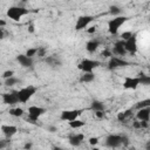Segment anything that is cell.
Masks as SVG:
<instances>
[{
	"instance_id": "1",
	"label": "cell",
	"mask_w": 150,
	"mask_h": 150,
	"mask_svg": "<svg viewBox=\"0 0 150 150\" xmlns=\"http://www.w3.org/2000/svg\"><path fill=\"white\" fill-rule=\"evenodd\" d=\"M128 137L125 135H115L111 134L105 138V145L108 148H118L123 144H128Z\"/></svg>"
},
{
	"instance_id": "2",
	"label": "cell",
	"mask_w": 150,
	"mask_h": 150,
	"mask_svg": "<svg viewBox=\"0 0 150 150\" xmlns=\"http://www.w3.org/2000/svg\"><path fill=\"white\" fill-rule=\"evenodd\" d=\"M128 21V18L127 16H121V15H117V16H115V18H112L109 22H108V30H109V33L110 34H112V35H115V34H117L118 33V29L125 23Z\"/></svg>"
},
{
	"instance_id": "3",
	"label": "cell",
	"mask_w": 150,
	"mask_h": 150,
	"mask_svg": "<svg viewBox=\"0 0 150 150\" xmlns=\"http://www.w3.org/2000/svg\"><path fill=\"white\" fill-rule=\"evenodd\" d=\"M36 90L38 89L34 86H27L25 88H21L20 90L16 91L18 97H19V102L20 103H27L34 96V94L36 93Z\"/></svg>"
},
{
	"instance_id": "4",
	"label": "cell",
	"mask_w": 150,
	"mask_h": 150,
	"mask_svg": "<svg viewBox=\"0 0 150 150\" xmlns=\"http://www.w3.org/2000/svg\"><path fill=\"white\" fill-rule=\"evenodd\" d=\"M28 9L27 8H23V7H19V6H12L7 9L6 14L9 19L14 20V21H19L23 15L28 14Z\"/></svg>"
},
{
	"instance_id": "5",
	"label": "cell",
	"mask_w": 150,
	"mask_h": 150,
	"mask_svg": "<svg viewBox=\"0 0 150 150\" xmlns=\"http://www.w3.org/2000/svg\"><path fill=\"white\" fill-rule=\"evenodd\" d=\"M100 61L97 60H93V59H83L79 64L77 68L82 71V73H90L94 69H96L100 66Z\"/></svg>"
},
{
	"instance_id": "6",
	"label": "cell",
	"mask_w": 150,
	"mask_h": 150,
	"mask_svg": "<svg viewBox=\"0 0 150 150\" xmlns=\"http://www.w3.org/2000/svg\"><path fill=\"white\" fill-rule=\"evenodd\" d=\"M46 108H42V107H39V105H30L28 108V121L30 123H36L38 120L46 112Z\"/></svg>"
},
{
	"instance_id": "7",
	"label": "cell",
	"mask_w": 150,
	"mask_h": 150,
	"mask_svg": "<svg viewBox=\"0 0 150 150\" xmlns=\"http://www.w3.org/2000/svg\"><path fill=\"white\" fill-rule=\"evenodd\" d=\"M124 48L127 53H130L131 55H135L137 53V35L132 33V35L124 41Z\"/></svg>"
},
{
	"instance_id": "8",
	"label": "cell",
	"mask_w": 150,
	"mask_h": 150,
	"mask_svg": "<svg viewBox=\"0 0 150 150\" xmlns=\"http://www.w3.org/2000/svg\"><path fill=\"white\" fill-rule=\"evenodd\" d=\"M129 62L125 61L124 59L122 57H118V56H110L109 59V62H108V69L110 70H114V69H117V68H122V67H125L128 66Z\"/></svg>"
},
{
	"instance_id": "9",
	"label": "cell",
	"mask_w": 150,
	"mask_h": 150,
	"mask_svg": "<svg viewBox=\"0 0 150 150\" xmlns=\"http://www.w3.org/2000/svg\"><path fill=\"white\" fill-rule=\"evenodd\" d=\"M82 109H71V110H63L60 115V118L62 121H67L70 122L73 120H76L81 114H82Z\"/></svg>"
},
{
	"instance_id": "10",
	"label": "cell",
	"mask_w": 150,
	"mask_h": 150,
	"mask_svg": "<svg viewBox=\"0 0 150 150\" xmlns=\"http://www.w3.org/2000/svg\"><path fill=\"white\" fill-rule=\"evenodd\" d=\"M94 20V16L91 15H82V16H79L76 23H75V30H83L86 29Z\"/></svg>"
},
{
	"instance_id": "11",
	"label": "cell",
	"mask_w": 150,
	"mask_h": 150,
	"mask_svg": "<svg viewBox=\"0 0 150 150\" xmlns=\"http://www.w3.org/2000/svg\"><path fill=\"white\" fill-rule=\"evenodd\" d=\"M2 97V102L7 105H15L19 102V97H18V94L16 91H11V93H5L1 95Z\"/></svg>"
},
{
	"instance_id": "12",
	"label": "cell",
	"mask_w": 150,
	"mask_h": 150,
	"mask_svg": "<svg viewBox=\"0 0 150 150\" xmlns=\"http://www.w3.org/2000/svg\"><path fill=\"white\" fill-rule=\"evenodd\" d=\"M138 86H139V79H138V76H136V77L127 76L124 79V81H123V88L124 89L135 90V89H137Z\"/></svg>"
},
{
	"instance_id": "13",
	"label": "cell",
	"mask_w": 150,
	"mask_h": 150,
	"mask_svg": "<svg viewBox=\"0 0 150 150\" xmlns=\"http://www.w3.org/2000/svg\"><path fill=\"white\" fill-rule=\"evenodd\" d=\"M1 131H2V134L5 135V137L11 138V137H13V136L18 132V128H16L15 125L4 124V125H1Z\"/></svg>"
},
{
	"instance_id": "14",
	"label": "cell",
	"mask_w": 150,
	"mask_h": 150,
	"mask_svg": "<svg viewBox=\"0 0 150 150\" xmlns=\"http://www.w3.org/2000/svg\"><path fill=\"white\" fill-rule=\"evenodd\" d=\"M136 118L138 121H146V122H149V120H150V107H145V108L138 109V111L136 114Z\"/></svg>"
},
{
	"instance_id": "15",
	"label": "cell",
	"mask_w": 150,
	"mask_h": 150,
	"mask_svg": "<svg viewBox=\"0 0 150 150\" xmlns=\"http://www.w3.org/2000/svg\"><path fill=\"white\" fill-rule=\"evenodd\" d=\"M16 61L25 68H28V67H32L33 66V59L27 56L26 54H19L16 56Z\"/></svg>"
},
{
	"instance_id": "16",
	"label": "cell",
	"mask_w": 150,
	"mask_h": 150,
	"mask_svg": "<svg viewBox=\"0 0 150 150\" xmlns=\"http://www.w3.org/2000/svg\"><path fill=\"white\" fill-rule=\"evenodd\" d=\"M69 144L73 145V146H79L83 141H84V135L83 134H74V135H70L69 138Z\"/></svg>"
},
{
	"instance_id": "17",
	"label": "cell",
	"mask_w": 150,
	"mask_h": 150,
	"mask_svg": "<svg viewBox=\"0 0 150 150\" xmlns=\"http://www.w3.org/2000/svg\"><path fill=\"white\" fill-rule=\"evenodd\" d=\"M114 53L118 56H123L127 54V50L124 48V41L123 40H118L115 42L114 45Z\"/></svg>"
},
{
	"instance_id": "18",
	"label": "cell",
	"mask_w": 150,
	"mask_h": 150,
	"mask_svg": "<svg viewBox=\"0 0 150 150\" xmlns=\"http://www.w3.org/2000/svg\"><path fill=\"white\" fill-rule=\"evenodd\" d=\"M100 47V41L98 40H89L87 43H86V49H87V52H89V53H94L97 48Z\"/></svg>"
},
{
	"instance_id": "19",
	"label": "cell",
	"mask_w": 150,
	"mask_h": 150,
	"mask_svg": "<svg viewBox=\"0 0 150 150\" xmlns=\"http://www.w3.org/2000/svg\"><path fill=\"white\" fill-rule=\"evenodd\" d=\"M95 80V75H94V73L93 71H90V73H83L81 76H80V82L81 83H90V82H93Z\"/></svg>"
},
{
	"instance_id": "20",
	"label": "cell",
	"mask_w": 150,
	"mask_h": 150,
	"mask_svg": "<svg viewBox=\"0 0 150 150\" xmlns=\"http://www.w3.org/2000/svg\"><path fill=\"white\" fill-rule=\"evenodd\" d=\"M90 109H91L93 111H97V110L104 111V110H105V105H104L103 102L97 101V100H94V101L91 102V104H90Z\"/></svg>"
},
{
	"instance_id": "21",
	"label": "cell",
	"mask_w": 150,
	"mask_h": 150,
	"mask_svg": "<svg viewBox=\"0 0 150 150\" xmlns=\"http://www.w3.org/2000/svg\"><path fill=\"white\" fill-rule=\"evenodd\" d=\"M46 62L47 64H49L50 67H56V66H60L61 64V61L57 56L53 55V56H47L46 57Z\"/></svg>"
},
{
	"instance_id": "22",
	"label": "cell",
	"mask_w": 150,
	"mask_h": 150,
	"mask_svg": "<svg viewBox=\"0 0 150 150\" xmlns=\"http://www.w3.org/2000/svg\"><path fill=\"white\" fill-rule=\"evenodd\" d=\"M69 123V127L70 128H73V129H79V128H82L84 124H86V122L84 121H81V120H73V121H70V122H68Z\"/></svg>"
},
{
	"instance_id": "23",
	"label": "cell",
	"mask_w": 150,
	"mask_h": 150,
	"mask_svg": "<svg viewBox=\"0 0 150 150\" xmlns=\"http://www.w3.org/2000/svg\"><path fill=\"white\" fill-rule=\"evenodd\" d=\"M138 79H139V84H142V86H149L150 84V76L149 75L141 73V74H138Z\"/></svg>"
},
{
	"instance_id": "24",
	"label": "cell",
	"mask_w": 150,
	"mask_h": 150,
	"mask_svg": "<svg viewBox=\"0 0 150 150\" xmlns=\"http://www.w3.org/2000/svg\"><path fill=\"white\" fill-rule=\"evenodd\" d=\"M23 114H25V112H23V109H21V108H19V107L9 109V115H11V116H14V117H21Z\"/></svg>"
},
{
	"instance_id": "25",
	"label": "cell",
	"mask_w": 150,
	"mask_h": 150,
	"mask_svg": "<svg viewBox=\"0 0 150 150\" xmlns=\"http://www.w3.org/2000/svg\"><path fill=\"white\" fill-rule=\"evenodd\" d=\"M18 82H19V80L16 77H14V76H11L8 79H5V86H7V87H12V86L16 84Z\"/></svg>"
},
{
	"instance_id": "26",
	"label": "cell",
	"mask_w": 150,
	"mask_h": 150,
	"mask_svg": "<svg viewBox=\"0 0 150 150\" xmlns=\"http://www.w3.org/2000/svg\"><path fill=\"white\" fill-rule=\"evenodd\" d=\"M121 12H122V11H121V8H120L118 6L112 5V6L109 7V13H110L111 15H116V16H117V15L121 14Z\"/></svg>"
},
{
	"instance_id": "27",
	"label": "cell",
	"mask_w": 150,
	"mask_h": 150,
	"mask_svg": "<svg viewBox=\"0 0 150 150\" xmlns=\"http://www.w3.org/2000/svg\"><path fill=\"white\" fill-rule=\"evenodd\" d=\"M145 107H150V100H149V98H145V100H143V101H139V102H137V104H136V108H137V109L145 108Z\"/></svg>"
},
{
	"instance_id": "28",
	"label": "cell",
	"mask_w": 150,
	"mask_h": 150,
	"mask_svg": "<svg viewBox=\"0 0 150 150\" xmlns=\"http://www.w3.org/2000/svg\"><path fill=\"white\" fill-rule=\"evenodd\" d=\"M36 52H38V47H35V48H29V49H27L26 55L29 56V57H33L34 55H36Z\"/></svg>"
},
{
	"instance_id": "29",
	"label": "cell",
	"mask_w": 150,
	"mask_h": 150,
	"mask_svg": "<svg viewBox=\"0 0 150 150\" xmlns=\"http://www.w3.org/2000/svg\"><path fill=\"white\" fill-rule=\"evenodd\" d=\"M132 35V32H123L122 34H121V40H123V41H125V40H128L130 36Z\"/></svg>"
},
{
	"instance_id": "30",
	"label": "cell",
	"mask_w": 150,
	"mask_h": 150,
	"mask_svg": "<svg viewBox=\"0 0 150 150\" xmlns=\"http://www.w3.org/2000/svg\"><path fill=\"white\" fill-rule=\"evenodd\" d=\"M13 75H14V71H13V70H6V71H4L2 77H4V79H8V77H11V76H13Z\"/></svg>"
},
{
	"instance_id": "31",
	"label": "cell",
	"mask_w": 150,
	"mask_h": 150,
	"mask_svg": "<svg viewBox=\"0 0 150 150\" xmlns=\"http://www.w3.org/2000/svg\"><path fill=\"white\" fill-rule=\"evenodd\" d=\"M45 53H46V49L43 48V47H38V52H36V54H38V56H45Z\"/></svg>"
},
{
	"instance_id": "32",
	"label": "cell",
	"mask_w": 150,
	"mask_h": 150,
	"mask_svg": "<svg viewBox=\"0 0 150 150\" xmlns=\"http://www.w3.org/2000/svg\"><path fill=\"white\" fill-rule=\"evenodd\" d=\"M98 143V137H90L89 138V144L90 145H96Z\"/></svg>"
},
{
	"instance_id": "33",
	"label": "cell",
	"mask_w": 150,
	"mask_h": 150,
	"mask_svg": "<svg viewBox=\"0 0 150 150\" xmlns=\"http://www.w3.org/2000/svg\"><path fill=\"white\" fill-rule=\"evenodd\" d=\"M112 54H111V52L109 50V49H104L103 52H102V56L103 57H110Z\"/></svg>"
},
{
	"instance_id": "34",
	"label": "cell",
	"mask_w": 150,
	"mask_h": 150,
	"mask_svg": "<svg viewBox=\"0 0 150 150\" xmlns=\"http://www.w3.org/2000/svg\"><path fill=\"white\" fill-rule=\"evenodd\" d=\"M94 114H95V116H96L97 118H103V116H104V111H102V110L94 111Z\"/></svg>"
},
{
	"instance_id": "35",
	"label": "cell",
	"mask_w": 150,
	"mask_h": 150,
	"mask_svg": "<svg viewBox=\"0 0 150 150\" xmlns=\"http://www.w3.org/2000/svg\"><path fill=\"white\" fill-rule=\"evenodd\" d=\"M117 120H118L120 122H124V121H125V117H124L123 111H121V112H118V114H117Z\"/></svg>"
},
{
	"instance_id": "36",
	"label": "cell",
	"mask_w": 150,
	"mask_h": 150,
	"mask_svg": "<svg viewBox=\"0 0 150 150\" xmlns=\"http://www.w3.org/2000/svg\"><path fill=\"white\" fill-rule=\"evenodd\" d=\"M132 125H134V128H136V129H141V122H139V121H135Z\"/></svg>"
},
{
	"instance_id": "37",
	"label": "cell",
	"mask_w": 150,
	"mask_h": 150,
	"mask_svg": "<svg viewBox=\"0 0 150 150\" xmlns=\"http://www.w3.org/2000/svg\"><path fill=\"white\" fill-rule=\"evenodd\" d=\"M95 30H96V28H95V27H90L89 29H87V32H88L89 34H91V33H95Z\"/></svg>"
},
{
	"instance_id": "38",
	"label": "cell",
	"mask_w": 150,
	"mask_h": 150,
	"mask_svg": "<svg viewBox=\"0 0 150 150\" xmlns=\"http://www.w3.org/2000/svg\"><path fill=\"white\" fill-rule=\"evenodd\" d=\"M28 32H29V33H33V32H34V26H33V25H29V27H28Z\"/></svg>"
},
{
	"instance_id": "39",
	"label": "cell",
	"mask_w": 150,
	"mask_h": 150,
	"mask_svg": "<svg viewBox=\"0 0 150 150\" xmlns=\"http://www.w3.org/2000/svg\"><path fill=\"white\" fill-rule=\"evenodd\" d=\"M5 146H6V142L5 141H0V149H2Z\"/></svg>"
},
{
	"instance_id": "40",
	"label": "cell",
	"mask_w": 150,
	"mask_h": 150,
	"mask_svg": "<svg viewBox=\"0 0 150 150\" xmlns=\"http://www.w3.org/2000/svg\"><path fill=\"white\" fill-rule=\"evenodd\" d=\"M49 131L50 132H54V131H56V128L55 127H49Z\"/></svg>"
},
{
	"instance_id": "41",
	"label": "cell",
	"mask_w": 150,
	"mask_h": 150,
	"mask_svg": "<svg viewBox=\"0 0 150 150\" xmlns=\"http://www.w3.org/2000/svg\"><path fill=\"white\" fill-rule=\"evenodd\" d=\"M4 36H5V34H4V32H2V29L0 28V40H1V39H4Z\"/></svg>"
},
{
	"instance_id": "42",
	"label": "cell",
	"mask_w": 150,
	"mask_h": 150,
	"mask_svg": "<svg viewBox=\"0 0 150 150\" xmlns=\"http://www.w3.org/2000/svg\"><path fill=\"white\" fill-rule=\"evenodd\" d=\"M30 146H32V144H30V143H27V144L25 145V148H26V149H29Z\"/></svg>"
},
{
	"instance_id": "43",
	"label": "cell",
	"mask_w": 150,
	"mask_h": 150,
	"mask_svg": "<svg viewBox=\"0 0 150 150\" xmlns=\"http://www.w3.org/2000/svg\"><path fill=\"white\" fill-rule=\"evenodd\" d=\"M5 25H6V22L4 20H0V26H5Z\"/></svg>"
},
{
	"instance_id": "44",
	"label": "cell",
	"mask_w": 150,
	"mask_h": 150,
	"mask_svg": "<svg viewBox=\"0 0 150 150\" xmlns=\"http://www.w3.org/2000/svg\"><path fill=\"white\" fill-rule=\"evenodd\" d=\"M20 1H22V2H26V1H27V0H20Z\"/></svg>"
}]
</instances>
